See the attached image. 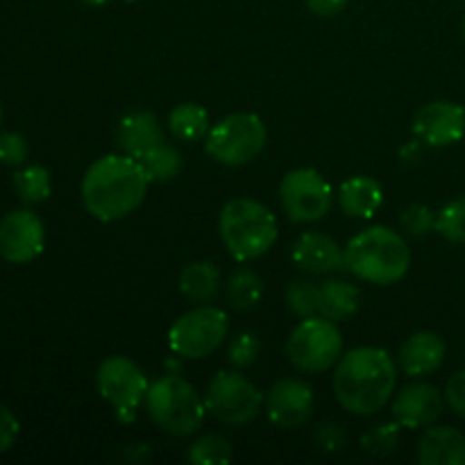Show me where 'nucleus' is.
Masks as SVG:
<instances>
[{
    "label": "nucleus",
    "instance_id": "f257e3e1",
    "mask_svg": "<svg viewBox=\"0 0 465 465\" xmlns=\"http://www.w3.org/2000/svg\"><path fill=\"white\" fill-rule=\"evenodd\" d=\"M150 177L139 159L130 154H107L89 166L82 180V203L103 223L130 216L145 198Z\"/></svg>",
    "mask_w": 465,
    "mask_h": 465
},
{
    "label": "nucleus",
    "instance_id": "f03ea898",
    "mask_svg": "<svg viewBox=\"0 0 465 465\" xmlns=\"http://www.w3.org/2000/svg\"><path fill=\"white\" fill-rule=\"evenodd\" d=\"M398 384V368L386 350L357 348L341 357L334 372V393L354 416L381 411Z\"/></svg>",
    "mask_w": 465,
    "mask_h": 465
},
{
    "label": "nucleus",
    "instance_id": "7ed1b4c3",
    "mask_svg": "<svg viewBox=\"0 0 465 465\" xmlns=\"http://www.w3.org/2000/svg\"><path fill=\"white\" fill-rule=\"evenodd\" d=\"M409 266L411 250L407 241L391 227H368L359 232L345 248V268L371 284H395L407 275Z\"/></svg>",
    "mask_w": 465,
    "mask_h": 465
},
{
    "label": "nucleus",
    "instance_id": "20e7f679",
    "mask_svg": "<svg viewBox=\"0 0 465 465\" xmlns=\"http://www.w3.org/2000/svg\"><path fill=\"white\" fill-rule=\"evenodd\" d=\"M218 230L227 252L236 262H254L275 245L277 221L266 204L252 198H234L221 209Z\"/></svg>",
    "mask_w": 465,
    "mask_h": 465
},
{
    "label": "nucleus",
    "instance_id": "39448f33",
    "mask_svg": "<svg viewBox=\"0 0 465 465\" xmlns=\"http://www.w3.org/2000/svg\"><path fill=\"white\" fill-rule=\"evenodd\" d=\"M145 404H148V413L154 425L180 439L195 434L203 427L204 413H207L204 400L200 398L193 384L177 375L162 377L150 384Z\"/></svg>",
    "mask_w": 465,
    "mask_h": 465
},
{
    "label": "nucleus",
    "instance_id": "423d86ee",
    "mask_svg": "<svg viewBox=\"0 0 465 465\" xmlns=\"http://www.w3.org/2000/svg\"><path fill=\"white\" fill-rule=\"evenodd\" d=\"M268 132L257 114H232L209 130L204 150L223 166H245L266 148Z\"/></svg>",
    "mask_w": 465,
    "mask_h": 465
},
{
    "label": "nucleus",
    "instance_id": "0eeeda50",
    "mask_svg": "<svg viewBox=\"0 0 465 465\" xmlns=\"http://www.w3.org/2000/svg\"><path fill=\"white\" fill-rule=\"evenodd\" d=\"M343 336L334 321L325 316H309L289 336L286 357L298 371L325 372L341 361Z\"/></svg>",
    "mask_w": 465,
    "mask_h": 465
},
{
    "label": "nucleus",
    "instance_id": "6e6552de",
    "mask_svg": "<svg viewBox=\"0 0 465 465\" xmlns=\"http://www.w3.org/2000/svg\"><path fill=\"white\" fill-rule=\"evenodd\" d=\"M95 386H98L100 398L112 404L118 420L123 422L134 420L150 389L139 363L121 357V354L107 357L100 363L98 372H95Z\"/></svg>",
    "mask_w": 465,
    "mask_h": 465
},
{
    "label": "nucleus",
    "instance_id": "1a4fd4ad",
    "mask_svg": "<svg viewBox=\"0 0 465 465\" xmlns=\"http://www.w3.org/2000/svg\"><path fill=\"white\" fill-rule=\"evenodd\" d=\"M230 331L227 313L216 307H198L173 322L168 345L184 359H204L225 341Z\"/></svg>",
    "mask_w": 465,
    "mask_h": 465
},
{
    "label": "nucleus",
    "instance_id": "9d476101",
    "mask_svg": "<svg viewBox=\"0 0 465 465\" xmlns=\"http://www.w3.org/2000/svg\"><path fill=\"white\" fill-rule=\"evenodd\" d=\"M263 393L239 372H218L204 393V407L225 425H248L259 416Z\"/></svg>",
    "mask_w": 465,
    "mask_h": 465
},
{
    "label": "nucleus",
    "instance_id": "9b49d317",
    "mask_svg": "<svg viewBox=\"0 0 465 465\" xmlns=\"http://www.w3.org/2000/svg\"><path fill=\"white\" fill-rule=\"evenodd\" d=\"M280 200L293 223H316L330 212L331 186L313 168H298L282 180Z\"/></svg>",
    "mask_w": 465,
    "mask_h": 465
},
{
    "label": "nucleus",
    "instance_id": "f8f14e48",
    "mask_svg": "<svg viewBox=\"0 0 465 465\" xmlns=\"http://www.w3.org/2000/svg\"><path fill=\"white\" fill-rule=\"evenodd\" d=\"M44 223L30 209H14L0 221V257L5 262H35L44 252Z\"/></svg>",
    "mask_w": 465,
    "mask_h": 465
},
{
    "label": "nucleus",
    "instance_id": "ddd939ff",
    "mask_svg": "<svg viewBox=\"0 0 465 465\" xmlns=\"http://www.w3.org/2000/svg\"><path fill=\"white\" fill-rule=\"evenodd\" d=\"M313 407H316V400H313L312 386L293 377L277 381L266 400L268 418L280 430H298L307 425Z\"/></svg>",
    "mask_w": 465,
    "mask_h": 465
},
{
    "label": "nucleus",
    "instance_id": "4468645a",
    "mask_svg": "<svg viewBox=\"0 0 465 465\" xmlns=\"http://www.w3.org/2000/svg\"><path fill=\"white\" fill-rule=\"evenodd\" d=\"M413 132L422 143L431 148H445L465 136V109L459 104L439 100L430 103L416 114Z\"/></svg>",
    "mask_w": 465,
    "mask_h": 465
},
{
    "label": "nucleus",
    "instance_id": "2eb2a0df",
    "mask_svg": "<svg viewBox=\"0 0 465 465\" xmlns=\"http://www.w3.org/2000/svg\"><path fill=\"white\" fill-rule=\"evenodd\" d=\"M445 400L431 384H409L398 393L393 402V418L407 430L431 427L443 416Z\"/></svg>",
    "mask_w": 465,
    "mask_h": 465
},
{
    "label": "nucleus",
    "instance_id": "dca6fc26",
    "mask_svg": "<svg viewBox=\"0 0 465 465\" xmlns=\"http://www.w3.org/2000/svg\"><path fill=\"white\" fill-rule=\"evenodd\" d=\"M291 259L300 271L312 275H327L345 268V252L341 245L321 232H307L300 236L291 250Z\"/></svg>",
    "mask_w": 465,
    "mask_h": 465
},
{
    "label": "nucleus",
    "instance_id": "f3484780",
    "mask_svg": "<svg viewBox=\"0 0 465 465\" xmlns=\"http://www.w3.org/2000/svg\"><path fill=\"white\" fill-rule=\"evenodd\" d=\"M445 361V343L434 331H418L404 341L400 366L409 377H427Z\"/></svg>",
    "mask_w": 465,
    "mask_h": 465
},
{
    "label": "nucleus",
    "instance_id": "a211bd4d",
    "mask_svg": "<svg viewBox=\"0 0 465 465\" xmlns=\"http://www.w3.org/2000/svg\"><path fill=\"white\" fill-rule=\"evenodd\" d=\"M118 145L130 157L141 159L150 150L163 143V132L159 125L157 116L150 112H132L121 118L116 130Z\"/></svg>",
    "mask_w": 465,
    "mask_h": 465
},
{
    "label": "nucleus",
    "instance_id": "6ab92c4d",
    "mask_svg": "<svg viewBox=\"0 0 465 465\" xmlns=\"http://www.w3.org/2000/svg\"><path fill=\"white\" fill-rule=\"evenodd\" d=\"M422 465H465V436L454 427H431L418 445Z\"/></svg>",
    "mask_w": 465,
    "mask_h": 465
},
{
    "label": "nucleus",
    "instance_id": "aec40b11",
    "mask_svg": "<svg viewBox=\"0 0 465 465\" xmlns=\"http://www.w3.org/2000/svg\"><path fill=\"white\" fill-rule=\"evenodd\" d=\"M339 203L348 216L372 218L384 203V191L375 177L354 175L341 184Z\"/></svg>",
    "mask_w": 465,
    "mask_h": 465
},
{
    "label": "nucleus",
    "instance_id": "412c9836",
    "mask_svg": "<svg viewBox=\"0 0 465 465\" xmlns=\"http://www.w3.org/2000/svg\"><path fill=\"white\" fill-rule=\"evenodd\" d=\"M359 304H361V293L354 284L341 280H330L321 286V304H318V313L330 321H343V318L357 313Z\"/></svg>",
    "mask_w": 465,
    "mask_h": 465
},
{
    "label": "nucleus",
    "instance_id": "4be33fe9",
    "mask_svg": "<svg viewBox=\"0 0 465 465\" xmlns=\"http://www.w3.org/2000/svg\"><path fill=\"white\" fill-rule=\"evenodd\" d=\"M221 272L212 262H193L180 272V291L193 302H207L218 293Z\"/></svg>",
    "mask_w": 465,
    "mask_h": 465
},
{
    "label": "nucleus",
    "instance_id": "5701e85b",
    "mask_svg": "<svg viewBox=\"0 0 465 465\" xmlns=\"http://www.w3.org/2000/svg\"><path fill=\"white\" fill-rule=\"evenodd\" d=\"M168 127L180 141L193 143V141L207 139L212 123H209L207 109L195 103L177 104L168 116Z\"/></svg>",
    "mask_w": 465,
    "mask_h": 465
},
{
    "label": "nucleus",
    "instance_id": "b1692460",
    "mask_svg": "<svg viewBox=\"0 0 465 465\" xmlns=\"http://www.w3.org/2000/svg\"><path fill=\"white\" fill-rule=\"evenodd\" d=\"M14 189L21 203L39 204L50 198L53 193V182H50L48 168L44 166H25L14 173Z\"/></svg>",
    "mask_w": 465,
    "mask_h": 465
},
{
    "label": "nucleus",
    "instance_id": "393cba45",
    "mask_svg": "<svg viewBox=\"0 0 465 465\" xmlns=\"http://www.w3.org/2000/svg\"><path fill=\"white\" fill-rule=\"evenodd\" d=\"M139 162H141V166L145 168V173H148L150 182L173 180V177H175L182 168L180 153H177L175 145L166 143V141H163V143H159L157 148L150 150L148 154H143Z\"/></svg>",
    "mask_w": 465,
    "mask_h": 465
},
{
    "label": "nucleus",
    "instance_id": "a878e982",
    "mask_svg": "<svg viewBox=\"0 0 465 465\" xmlns=\"http://www.w3.org/2000/svg\"><path fill=\"white\" fill-rule=\"evenodd\" d=\"M227 293H230V302L236 309H252L262 302L263 282L259 280L257 272L239 268L236 272H232L230 282H227Z\"/></svg>",
    "mask_w": 465,
    "mask_h": 465
},
{
    "label": "nucleus",
    "instance_id": "bb28decb",
    "mask_svg": "<svg viewBox=\"0 0 465 465\" xmlns=\"http://www.w3.org/2000/svg\"><path fill=\"white\" fill-rule=\"evenodd\" d=\"M189 461L195 465H225L232 461V445L223 436L207 434L191 445Z\"/></svg>",
    "mask_w": 465,
    "mask_h": 465
},
{
    "label": "nucleus",
    "instance_id": "cd10ccee",
    "mask_svg": "<svg viewBox=\"0 0 465 465\" xmlns=\"http://www.w3.org/2000/svg\"><path fill=\"white\" fill-rule=\"evenodd\" d=\"M434 230L450 243H465V195L454 198L439 212Z\"/></svg>",
    "mask_w": 465,
    "mask_h": 465
},
{
    "label": "nucleus",
    "instance_id": "c85d7f7f",
    "mask_svg": "<svg viewBox=\"0 0 465 465\" xmlns=\"http://www.w3.org/2000/svg\"><path fill=\"white\" fill-rule=\"evenodd\" d=\"M286 304L300 318L316 316L318 304H321V286L307 280H295L286 289Z\"/></svg>",
    "mask_w": 465,
    "mask_h": 465
},
{
    "label": "nucleus",
    "instance_id": "c756f323",
    "mask_svg": "<svg viewBox=\"0 0 465 465\" xmlns=\"http://www.w3.org/2000/svg\"><path fill=\"white\" fill-rule=\"evenodd\" d=\"M400 422H384V425L372 427L371 431H366L361 439V448L366 450L371 457H389L400 443Z\"/></svg>",
    "mask_w": 465,
    "mask_h": 465
},
{
    "label": "nucleus",
    "instance_id": "7c9ffc66",
    "mask_svg": "<svg viewBox=\"0 0 465 465\" xmlns=\"http://www.w3.org/2000/svg\"><path fill=\"white\" fill-rule=\"evenodd\" d=\"M27 141L18 132H3L0 134V163L5 166H21L27 159Z\"/></svg>",
    "mask_w": 465,
    "mask_h": 465
},
{
    "label": "nucleus",
    "instance_id": "2f4dec72",
    "mask_svg": "<svg viewBox=\"0 0 465 465\" xmlns=\"http://www.w3.org/2000/svg\"><path fill=\"white\" fill-rule=\"evenodd\" d=\"M436 216L427 204H411L404 209L402 213V225L409 234L413 236H425L434 230Z\"/></svg>",
    "mask_w": 465,
    "mask_h": 465
},
{
    "label": "nucleus",
    "instance_id": "473e14b6",
    "mask_svg": "<svg viewBox=\"0 0 465 465\" xmlns=\"http://www.w3.org/2000/svg\"><path fill=\"white\" fill-rule=\"evenodd\" d=\"M259 350H262V343L254 334H239L230 343V361L239 368L252 366L254 359L259 357Z\"/></svg>",
    "mask_w": 465,
    "mask_h": 465
},
{
    "label": "nucleus",
    "instance_id": "72a5a7b5",
    "mask_svg": "<svg viewBox=\"0 0 465 465\" xmlns=\"http://www.w3.org/2000/svg\"><path fill=\"white\" fill-rule=\"evenodd\" d=\"M313 440L322 452H339L341 448H345V431L334 422H325V425L316 427Z\"/></svg>",
    "mask_w": 465,
    "mask_h": 465
},
{
    "label": "nucleus",
    "instance_id": "f704fd0d",
    "mask_svg": "<svg viewBox=\"0 0 465 465\" xmlns=\"http://www.w3.org/2000/svg\"><path fill=\"white\" fill-rule=\"evenodd\" d=\"M18 431H21V425H18V418L14 416L12 409L0 404V454H5L7 450H12V445L16 443Z\"/></svg>",
    "mask_w": 465,
    "mask_h": 465
},
{
    "label": "nucleus",
    "instance_id": "c9c22d12",
    "mask_svg": "<svg viewBox=\"0 0 465 465\" xmlns=\"http://www.w3.org/2000/svg\"><path fill=\"white\" fill-rule=\"evenodd\" d=\"M445 402L452 407L457 416L465 418V371H459L448 381V386H445Z\"/></svg>",
    "mask_w": 465,
    "mask_h": 465
},
{
    "label": "nucleus",
    "instance_id": "e433bc0d",
    "mask_svg": "<svg viewBox=\"0 0 465 465\" xmlns=\"http://www.w3.org/2000/svg\"><path fill=\"white\" fill-rule=\"evenodd\" d=\"M307 7L312 9L316 16L331 18L339 16V14L348 7V0H307Z\"/></svg>",
    "mask_w": 465,
    "mask_h": 465
},
{
    "label": "nucleus",
    "instance_id": "4c0bfd02",
    "mask_svg": "<svg viewBox=\"0 0 465 465\" xmlns=\"http://www.w3.org/2000/svg\"><path fill=\"white\" fill-rule=\"evenodd\" d=\"M84 5H89V7H100V5H104L107 0H82Z\"/></svg>",
    "mask_w": 465,
    "mask_h": 465
},
{
    "label": "nucleus",
    "instance_id": "58836bf2",
    "mask_svg": "<svg viewBox=\"0 0 465 465\" xmlns=\"http://www.w3.org/2000/svg\"><path fill=\"white\" fill-rule=\"evenodd\" d=\"M0 123H3V107H0Z\"/></svg>",
    "mask_w": 465,
    "mask_h": 465
},
{
    "label": "nucleus",
    "instance_id": "ea45409f",
    "mask_svg": "<svg viewBox=\"0 0 465 465\" xmlns=\"http://www.w3.org/2000/svg\"><path fill=\"white\" fill-rule=\"evenodd\" d=\"M463 32H465V21H463Z\"/></svg>",
    "mask_w": 465,
    "mask_h": 465
},
{
    "label": "nucleus",
    "instance_id": "a19ab883",
    "mask_svg": "<svg viewBox=\"0 0 465 465\" xmlns=\"http://www.w3.org/2000/svg\"><path fill=\"white\" fill-rule=\"evenodd\" d=\"M127 3H134V0H127Z\"/></svg>",
    "mask_w": 465,
    "mask_h": 465
}]
</instances>
